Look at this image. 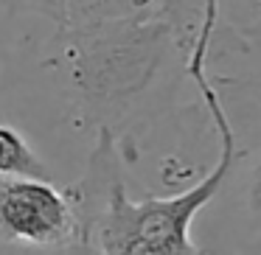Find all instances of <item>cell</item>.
<instances>
[{
    "mask_svg": "<svg viewBox=\"0 0 261 255\" xmlns=\"http://www.w3.org/2000/svg\"><path fill=\"white\" fill-rule=\"evenodd\" d=\"M54 23L48 70L62 76L76 118L118 135L169 73L188 76L197 42L222 3H23Z\"/></svg>",
    "mask_w": 261,
    "mask_h": 255,
    "instance_id": "obj_1",
    "label": "cell"
},
{
    "mask_svg": "<svg viewBox=\"0 0 261 255\" xmlns=\"http://www.w3.org/2000/svg\"><path fill=\"white\" fill-rule=\"evenodd\" d=\"M0 247L37 255L98 252L73 188L0 177Z\"/></svg>",
    "mask_w": 261,
    "mask_h": 255,
    "instance_id": "obj_2",
    "label": "cell"
},
{
    "mask_svg": "<svg viewBox=\"0 0 261 255\" xmlns=\"http://www.w3.org/2000/svg\"><path fill=\"white\" fill-rule=\"evenodd\" d=\"M205 255H208V252H205Z\"/></svg>",
    "mask_w": 261,
    "mask_h": 255,
    "instance_id": "obj_5",
    "label": "cell"
},
{
    "mask_svg": "<svg viewBox=\"0 0 261 255\" xmlns=\"http://www.w3.org/2000/svg\"><path fill=\"white\" fill-rule=\"evenodd\" d=\"M0 177L6 180H51L45 160L34 152L23 132L0 124Z\"/></svg>",
    "mask_w": 261,
    "mask_h": 255,
    "instance_id": "obj_4",
    "label": "cell"
},
{
    "mask_svg": "<svg viewBox=\"0 0 261 255\" xmlns=\"http://www.w3.org/2000/svg\"><path fill=\"white\" fill-rule=\"evenodd\" d=\"M214 202H225V208H230V221L242 227L247 238H261V143L244 152L239 149Z\"/></svg>",
    "mask_w": 261,
    "mask_h": 255,
    "instance_id": "obj_3",
    "label": "cell"
}]
</instances>
